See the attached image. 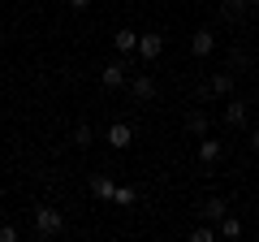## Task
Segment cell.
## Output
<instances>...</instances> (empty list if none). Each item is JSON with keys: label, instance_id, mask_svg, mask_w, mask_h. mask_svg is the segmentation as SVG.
I'll list each match as a JSON object with an SVG mask.
<instances>
[{"label": "cell", "instance_id": "cell-1", "mask_svg": "<svg viewBox=\"0 0 259 242\" xmlns=\"http://www.w3.org/2000/svg\"><path fill=\"white\" fill-rule=\"evenodd\" d=\"M35 233H39V238H56V233H65L61 208H35Z\"/></svg>", "mask_w": 259, "mask_h": 242}, {"label": "cell", "instance_id": "cell-21", "mask_svg": "<svg viewBox=\"0 0 259 242\" xmlns=\"http://www.w3.org/2000/svg\"><path fill=\"white\" fill-rule=\"evenodd\" d=\"M250 147H255V151H259V130H250Z\"/></svg>", "mask_w": 259, "mask_h": 242}, {"label": "cell", "instance_id": "cell-18", "mask_svg": "<svg viewBox=\"0 0 259 242\" xmlns=\"http://www.w3.org/2000/svg\"><path fill=\"white\" fill-rule=\"evenodd\" d=\"M112 204H134V190H125V186H117V195H112Z\"/></svg>", "mask_w": 259, "mask_h": 242}, {"label": "cell", "instance_id": "cell-3", "mask_svg": "<svg viewBox=\"0 0 259 242\" xmlns=\"http://www.w3.org/2000/svg\"><path fill=\"white\" fill-rule=\"evenodd\" d=\"M160 52H164V35H143L139 39V56L147 61V65H151V61H160Z\"/></svg>", "mask_w": 259, "mask_h": 242}, {"label": "cell", "instance_id": "cell-5", "mask_svg": "<svg viewBox=\"0 0 259 242\" xmlns=\"http://www.w3.org/2000/svg\"><path fill=\"white\" fill-rule=\"evenodd\" d=\"M199 216H203L207 225H221L225 221V199H216V195L203 199V204H199Z\"/></svg>", "mask_w": 259, "mask_h": 242}, {"label": "cell", "instance_id": "cell-4", "mask_svg": "<svg viewBox=\"0 0 259 242\" xmlns=\"http://www.w3.org/2000/svg\"><path fill=\"white\" fill-rule=\"evenodd\" d=\"M104 139H108V143H112L117 151H125L130 143H134V130H130L125 121H117V126H108V134H104Z\"/></svg>", "mask_w": 259, "mask_h": 242}, {"label": "cell", "instance_id": "cell-10", "mask_svg": "<svg viewBox=\"0 0 259 242\" xmlns=\"http://www.w3.org/2000/svg\"><path fill=\"white\" fill-rule=\"evenodd\" d=\"M100 78H104V87H121V83H125V61H112Z\"/></svg>", "mask_w": 259, "mask_h": 242}, {"label": "cell", "instance_id": "cell-11", "mask_svg": "<svg viewBox=\"0 0 259 242\" xmlns=\"http://www.w3.org/2000/svg\"><path fill=\"white\" fill-rule=\"evenodd\" d=\"M199 160H203V165L221 160V139H203V143H199Z\"/></svg>", "mask_w": 259, "mask_h": 242}, {"label": "cell", "instance_id": "cell-8", "mask_svg": "<svg viewBox=\"0 0 259 242\" xmlns=\"http://www.w3.org/2000/svg\"><path fill=\"white\" fill-rule=\"evenodd\" d=\"M225 121H229V126H246V100H229L225 104Z\"/></svg>", "mask_w": 259, "mask_h": 242}, {"label": "cell", "instance_id": "cell-7", "mask_svg": "<svg viewBox=\"0 0 259 242\" xmlns=\"http://www.w3.org/2000/svg\"><path fill=\"white\" fill-rule=\"evenodd\" d=\"M207 95H216V100L233 95V74H212V83H207Z\"/></svg>", "mask_w": 259, "mask_h": 242}, {"label": "cell", "instance_id": "cell-15", "mask_svg": "<svg viewBox=\"0 0 259 242\" xmlns=\"http://www.w3.org/2000/svg\"><path fill=\"white\" fill-rule=\"evenodd\" d=\"M91 139H95L91 126H78V130H74V143H78V147H91Z\"/></svg>", "mask_w": 259, "mask_h": 242}, {"label": "cell", "instance_id": "cell-2", "mask_svg": "<svg viewBox=\"0 0 259 242\" xmlns=\"http://www.w3.org/2000/svg\"><path fill=\"white\" fill-rule=\"evenodd\" d=\"M212 48H216V35H212L207 26H199V30L190 35V52H194V56H212Z\"/></svg>", "mask_w": 259, "mask_h": 242}, {"label": "cell", "instance_id": "cell-6", "mask_svg": "<svg viewBox=\"0 0 259 242\" xmlns=\"http://www.w3.org/2000/svg\"><path fill=\"white\" fill-rule=\"evenodd\" d=\"M130 95H134V100H156V83H151V74L134 78V83H130Z\"/></svg>", "mask_w": 259, "mask_h": 242}, {"label": "cell", "instance_id": "cell-22", "mask_svg": "<svg viewBox=\"0 0 259 242\" xmlns=\"http://www.w3.org/2000/svg\"><path fill=\"white\" fill-rule=\"evenodd\" d=\"M246 5H259V0H246Z\"/></svg>", "mask_w": 259, "mask_h": 242}, {"label": "cell", "instance_id": "cell-14", "mask_svg": "<svg viewBox=\"0 0 259 242\" xmlns=\"http://www.w3.org/2000/svg\"><path fill=\"white\" fill-rule=\"evenodd\" d=\"M221 233H225V238H238V233H242V221H233V216H225V221H221Z\"/></svg>", "mask_w": 259, "mask_h": 242}, {"label": "cell", "instance_id": "cell-16", "mask_svg": "<svg viewBox=\"0 0 259 242\" xmlns=\"http://www.w3.org/2000/svg\"><path fill=\"white\" fill-rule=\"evenodd\" d=\"M190 238H194V242H212V238H216V229H212V225H199Z\"/></svg>", "mask_w": 259, "mask_h": 242}, {"label": "cell", "instance_id": "cell-9", "mask_svg": "<svg viewBox=\"0 0 259 242\" xmlns=\"http://www.w3.org/2000/svg\"><path fill=\"white\" fill-rule=\"evenodd\" d=\"M91 195L95 199H112L117 195V182H112V177H91Z\"/></svg>", "mask_w": 259, "mask_h": 242}, {"label": "cell", "instance_id": "cell-12", "mask_svg": "<svg viewBox=\"0 0 259 242\" xmlns=\"http://www.w3.org/2000/svg\"><path fill=\"white\" fill-rule=\"evenodd\" d=\"M139 48V35L134 30H117V52H134Z\"/></svg>", "mask_w": 259, "mask_h": 242}, {"label": "cell", "instance_id": "cell-17", "mask_svg": "<svg viewBox=\"0 0 259 242\" xmlns=\"http://www.w3.org/2000/svg\"><path fill=\"white\" fill-rule=\"evenodd\" d=\"M242 9H246V0H225V13H229V18H238Z\"/></svg>", "mask_w": 259, "mask_h": 242}, {"label": "cell", "instance_id": "cell-19", "mask_svg": "<svg viewBox=\"0 0 259 242\" xmlns=\"http://www.w3.org/2000/svg\"><path fill=\"white\" fill-rule=\"evenodd\" d=\"M0 242H18V229L13 225H0Z\"/></svg>", "mask_w": 259, "mask_h": 242}, {"label": "cell", "instance_id": "cell-13", "mask_svg": "<svg viewBox=\"0 0 259 242\" xmlns=\"http://www.w3.org/2000/svg\"><path fill=\"white\" fill-rule=\"evenodd\" d=\"M186 126H190V134H207V117H203V112H190Z\"/></svg>", "mask_w": 259, "mask_h": 242}, {"label": "cell", "instance_id": "cell-20", "mask_svg": "<svg viewBox=\"0 0 259 242\" xmlns=\"http://www.w3.org/2000/svg\"><path fill=\"white\" fill-rule=\"evenodd\" d=\"M87 5H91V0H69V9H87Z\"/></svg>", "mask_w": 259, "mask_h": 242}]
</instances>
